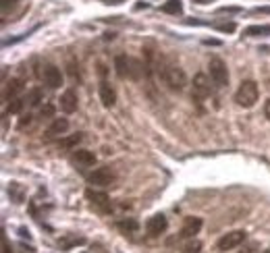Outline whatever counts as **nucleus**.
<instances>
[{"instance_id": "nucleus-1", "label": "nucleus", "mask_w": 270, "mask_h": 253, "mask_svg": "<svg viewBox=\"0 0 270 253\" xmlns=\"http://www.w3.org/2000/svg\"><path fill=\"white\" fill-rule=\"evenodd\" d=\"M158 75L162 77V81L167 83L172 92H183L187 87V75L179 65L162 63L158 67Z\"/></svg>"}, {"instance_id": "nucleus-2", "label": "nucleus", "mask_w": 270, "mask_h": 253, "mask_svg": "<svg viewBox=\"0 0 270 253\" xmlns=\"http://www.w3.org/2000/svg\"><path fill=\"white\" fill-rule=\"evenodd\" d=\"M258 98H260V90H258V83L256 81H243L241 85H239V90H237V93H235V102L239 104L241 108H251L254 104L258 102Z\"/></svg>"}, {"instance_id": "nucleus-3", "label": "nucleus", "mask_w": 270, "mask_h": 253, "mask_svg": "<svg viewBox=\"0 0 270 253\" xmlns=\"http://www.w3.org/2000/svg\"><path fill=\"white\" fill-rule=\"evenodd\" d=\"M208 71H210V79L219 87L229 85V69H226V65L222 63L221 58H210V63H208Z\"/></svg>"}, {"instance_id": "nucleus-4", "label": "nucleus", "mask_w": 270, "mask_h": 253, "mask_svg": "<svg viewBox=\"0 0 270 253\" xmlns=\"http://www.w3.org/2000/svg\"><path fill=\"white\" fill-rule=\"evenodd\" d=\"M245 230H231V232H226V234H222V237L219 239V243H216V249L219 251H231V249H235V247H239L243 241H245Z\"/></svg>"}, {"instance_id": "nucleus-5", "label": "nucleus", "mask_w": 270, "mask_h": 253, "mask_svg": "<svg viewBox=\"0 0 270 253\" xmlns=\"http://www.w3.org/2000/svg\"><path fill=\"white\" fill-rule=\"evenodd\" d=\"M42 77H44V83L50 87V90H56V87L63 85V73H60V69L54 65H46Z\"/></svg>"}, {"instance_id": "nucleus-6", "label": "nucleus", "mask_w": 270, "mask_h": 253, "mask_svg": "<svg viewBox=\"0 0 270 253\" xmlns=\"http://www.w3.org/2000/svg\"><path fill=\"white\" fill-rule=\"evenodd\" d=\"M112 181H115V172H112V168H108V166L96 168L90 174V183H92V185H98V187H106V185H110Z\"/></svg>"}, {"instance_id": "nucleus-7", "label": "nucleus", "mask_w": 270, "mask_h": 253, "mask_svg": "<svg viewBox=\"0 0 270 253\" xmlns=\"http://www.w3.org/2000/svg\"><path fill=\"white\" fill-rule=\"evenodd\" d=\"M167 229H169V222H167V218H164L162 214H156V216H152L150 220L146 222V230H147L150 237H158V234H162Z\"/></svg>"}, {"instance_id": "nucleus-8", "label": "nucleus", "mask_w": 270, "mask_h": 253, "mask_svg": "<svg viewBox=\"0 0 270 253\" xmlns=\"http://www.w3.org/2000/svg\"><path fill=\"white\" fill-rule=\"evenodd\" d=\"M210 95V81L204 73H197L194 77V98L197 100H206Z\"/></svg>"}, {"instance_id": "nucleus-9", "label": "nucleus", "mask_w": 270, "mask_h": 253, "mask_svg": "<svg viewBox=\"0 0 270 253\" xmlns=\"http://www.w3.org/2000/svg\"><path fill=\"white\" fill-rule=\"evenodd\" d=\"M202 218H197V216H189L185 218V222H183V229H181V237L183 239H191L194 234L199 232V229H202Z\"/></svg>"}, {"instance_id": "nucleus-10", "label": "nucleus", "mask_w": 270, "mask_h": 253, "mask_svg": "<svg viewBox=\"0 0 270 253\" xmlns=\"http://www.w3.org/2000/svg\"><path fill=\"white\" fill-rule=\"evenodd\" d=\"M85 195H88V199L94 204V206H98L102 212H108L110 210V199L106 193H102V191H94V189H88L85 191Z\"/></svg>"}, {"instance_id": "nucleus-11", "label": "nucleus", "mask_w": 270, "mask_h": 253, "mask_svg": "<svg viewBox=\"0 0 270 253\" xmlns=\"http://www.w3.org/2000/svg\"><path fill=\"white\" fill-rule=\"evenodd\" d=\"M60 110H63L65 115H73L77 110V95L73 90H67L63 95H60Z\"/></svg>"}, {"instance_id": "nucleus-12", "label": "nucleus", "mask_w": 270, "mask_h": 253, "mask_svg": "<svg viewBox=\"0 0 270 253\" xmlns=\"http://www.w3.org/2000/svg\"><path fill=\"white\" fill-rule=\"evenodd\" d=\"M100 100H102V104L106 108H112L117 104V92L112 90L110 83H106V81L100 83Z\"/></svg>"}, {"instance_id": "nucleus-13", "label": "nucleus", "mask_w": 270, "mask_h": 253, "mask_svg": "<svg viewBox=\"0 0 270 253\" xmlns=\"http://www.w3.org/2000/svg\"><path fill=\"white\" fill-rule=\"evenodd\" d=\"M115 71L121 79H125V77H131V58H127L125 54H119L115 58Z\"/></svg>"}, {"instance_id": "nucleus-14", "label": "nucleus", "mask_w": 270, "mask_h": 253, "mask_svg": "<svg viewBox=\"0 0 270 253\" xmlns=\"http://www.w3.org/2000/svg\"><path fill=\"white\" fill-rule=\"evenodd\" d=\"M25 90V85H23V81L21 79H11L6 83V90H4V100L6 102H11V100H15V98H19V93Z\"/></svg>"}, {"instance_id": "nucleus-15", "label": "nucleus", "mask_w": 270, "mask_h": 253, "mask_svg": "<svg viewBox=\"0 0 270 253\" xmlns=\"http://www.w3.org/2000/svg\"><path fill=\"white\" fill-rule=\"evenodd\" d=\"M73 162H77L79 166H94L96 156H94V152H88V150H77L73 154Z\"/></svg>"}, {"instance_id": "nucleus-16", "label": "nucleus", "mask_w": 270, "mask_h": 253, "mask_svg": "<svg viewBox=\"0 0 270 253\" xmlns=\"http://www.w3.org/2000/svg\"><path fill=\"white\" fill-rule=\"evenodd\" d=\"M67 129H69L67 118H54L52 125L48 127V135H63V133H67Z\"/></svg>"}, {"instance_id": "nucleus-17", "label": "nucleus", "mask_w": 270, "mask_h": 253, "mask_svg": "<svg viewBox=\"0 0 270 253\" xmlns=\"http://www.w3.org/2000/svg\"><path fill=\"white\" fill-rule=\"evenodd\" d=\"M243 36L254 38V36H270V25H249V27L243 31Z\"/></svg>"}, {"instance_id": "nucleus-18", "label": "nucleus", "mask_w": 270, "mask_h": 253, "mask_svg": "<svg viewBox=\"0 0 270 253\" xmlns=\"http://www.w3.org/2000/svg\"><path fill=\"white\" fill-rule=\"evenodd\" d=\"M117 226H119V229L123 230L125 234H133V232H137V230H139V222H137V220H133V218H127V220H121Z\"/></svg>"}, {"instance_id": "nucleus-19", "label": "nucleus", "mask_w": 270, "mask_h": 253, "mask_svg": "<svg viewBox=\"0 0 270 253\" xmlns=\"http://www.w3.org/2000/svg\"><path fill=\"white\" fill-rule=\"evenodd\" d=\"M162 11L167 15H181L183 4H181V0H167V2L162 4Z\"/></svg>"}, {"instance_id": "nucleus-20", "label": "nucleus", "mask_w": 270, "mask_h": 253, "mask_svg": "<svg viewBox=\"0 0 270 253\" xmlns=\"http://www.w3.org/2000/svg\"><path fill=\"white\" fill-rule=\"evenodd\" d=\"M40 102H42V90L40 87H33V90H29L27 98H25V104L27 106H38Z\"/></svg>"}, {"instance_id": "nucleus-21", "label": "nucleus", "mask_w": 270, "mask_h": 253, "mask_svg": "<svg viewBox=\"0 0 270 253\" xmlns=\"http://www.w3.org/2000/svg\"><path fill=\"white\" fill-rule=\"evenodd\" d=\"M81 133H75V135H69L65 139H60V147H67V150H73V147H77V143L81 141Z\"/></svg>"}, {"instance_id": "nucleus-22", "label": "nucleus", "mask_w": 270, "mask_h": 253, "mask_svg": "<svg viewBox=\"0 0 270 253\" xmlns=\"http://www.w3.org/2000/svg\"><path fill=\"white\" fill-rule=\"evenodd\" d=\"M23 104H25V100H21V98H15V100H11V102H8L6 112H8V115H17V112H21Z\"/></svg>"}, {"instance_id": "nucleus-23", "label": "nucleus", "mask_w": 270, "mask_h": 253, "mask_svg": "<svg viewBox=\"0 0 270 253\" xmlns=\"http://www.w3.org/2000/svg\"><path fill=\"white\" fill-rule=\"evenodd\" d=\"M202 251V243L199 241H189L185 247H183V253H199Z\"/></svg>"}, {"instance_id": "nucleus-24", "label": "nucleus", "mask_w": 270, "mask_h": 253, "mask_svg": "<svg viewBox=\"0 0 270 253\" xmlns=\"http://www.w3.org/2000/svg\"><path fill=\"white\" fill-rule=\"evenodd\" d=\"M83 243H85V239H83V237H73V239H69V241H63V243H60V245H63L65 249H71L73 245H83Z\"/></svg>"}, {"instance_id": "nucleus-25", "label": "nucleus", "mask_w": 270, "mask_h": 253, "mask_svg": "<svg viewBox=\"0 0 270 253\" xmlns=\"http://www.w3.org/2000/svg\"><path fill=\"white\" fill-rule=\"evenodd\" d=\"M214 27L219 29V31H224V33H233V31H235V27H237V25H235L233 21H229V23H216Z\"/></svg>"}, {"instance_id": "nucleus-26", "label": "nucleus", "mask_w": 270, "mask_h": 253, "mask_svg": "<svg viewBox=\"0 0 270 253\" xmlns=\"http://www.w3.org/2000/svg\"><path fill=\"white\" fill-rule=\"evenodd\" d=\"M40 115L46 116V118L54 116V106H52V104H44V106H42V110H40Z\"/></svg>"}, {"instance_id": "nucleus-27", "label": "nucleus", "mask_w": 270, "mask_h": 253, "mask_svg": "<svg viewBox=\"0 0 270 253\" xmlns=\"http://www.w3.org/2000/svg\"><path fill=\"white\" fill-rule=\"evenodd\" d=\"M241 8L239 6H222V8H219V13H239Z\"/></svg>"}, {"instance_id": "nucleus-28", "label": "nucleus", "mask_w": 270, "mask_h": 253, "mask_svg": "<svg viewBox=\"0 0 270 253\" xmlns=\"http://www.w3.org/2000/svg\"><path fill=\"white\" fill-rule=\"evenodd\" d=\"M31 123V115H27V116H23L21 120H19V129H25V127H27Z\"/></svg>"}, {"instance_id": "nucleus-29", "label": "nucleus", "mask_w": 270, "mask_h": 253, "mask_svg": "<svg viewBox=\"0 0 270 253\" xmlns=\"http://www.w3.org/2000/svg\"><path fill=\"white\" fill-rule=\"evenodd\" d=\"M264 115H266V118L270 120V98H268L266 104H264Z\"/></svg>"}, {"instance_id": "nucleus-30", "label": "nucleus", "mask_w": 270, "mask_h": 253, "mask_svg": "<svg viewBox=\"0 0 270 253\" xmlns=\"http://www.w3.org/2000/svg\"><path fill=\"white\" fill-rule=\"evenodd\" d=\"M254 13H268L270 15V6H258V8H254Z\"/></svg>"}, {"instance_id": "nucleus-31", "label": "nucleus", "mask_w": 270, "mask_h": 253, "mask_svg": "<svg viewBox=\"0 0 270 253\" xmlns=\"http://www.w3.org/2000/svg\"><path fill=\"white\" fill-rule=\"evenodd\" d=\"M206 46H221V42L219 40H204Z\"/></svg>"}, {"instance_id": "nucleus-32", "label": "nucleus", "mask_w": 270, "mask_h": 253, "mask_svg": "<svg viewBox=\"0 0 270 253\" xmlns=\"http://www.w3.org/2000/svg\"><path fill=\"white\" fill-rule=\"evenodd\" d=\"M106 4H121V2H125V0H104Z\"/></svg>"}, {"instance_id": "nucleus-33", "label": "nucleus", "mask_w": 270, "mask_h": 253, "mask_svg": "<svg viewBox=\"0 0 270 253\" xmlns=\"http://www.w3.org/2000/svg\"><path fill=\"white\" fill-rule=\"evenodd\" d=\"M2 249H4V253H11V251H8V243H6V239H2Z\"/></svg>"}, {"instance_id": "nucleus-34", "label": "nucleus", "mask_w": 270, "mask_h": 253, "mask_svg": "<svg viewBox=\"0 0 270 253\" xmlns=\"http://www.w3.org/2000/svg\"><path fill=\"white\" fill-rule=\"evenodd\" d=\"M196 2H199V4H206V2H208V0H196Z\"/></svg>"}, {"instance_id": "nucleus-35", "label": "nucleus", "mask_w": 270, "mask_h": 253, "mask_svg": "<svg viewBox=\"0 0 270 253\" xmlns=\"http://www.w3.org/2000/svg\"><path fill=\"white\" fill-rule=\"evenodd\" d=\"M264 253H270V249H266V251H264Z\"/></svg>"}]
</instances>
